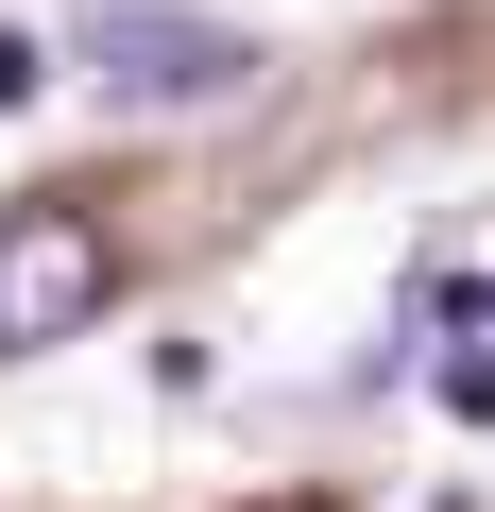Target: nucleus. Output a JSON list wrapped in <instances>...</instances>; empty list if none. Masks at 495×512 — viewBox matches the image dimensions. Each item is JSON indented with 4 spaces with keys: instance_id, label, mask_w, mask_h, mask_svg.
<instances>
[{
    "instance_id": "nucleus-1",
    "label": "nucleus",
    "mask_w": 495,
    "mask_h": 512,
    "mask_svg": "<svg viewBox=\"0 0 495 512\" xmlns=\"http://www.w3.org/2000/svg\"><path fill=\"white\" fill-rule=\"evenodd\" d=\"M69 69L137 120H188V103H239L257 86V35H222V18H171V0H103V18L69 35Z\"/></svg>"
},
{
    "instance_id": "nucleus-4",
    "label": "nucleus",
    "mask_w": 495,
    "mask_h": 512,
    "mask_svg": "<svg viewBox=\"0 0 495 512\" xmlns=\"http://www.w3.org/2000/svg\"><path fill=\"white\" fill-rule=\"evenodd\" d=\"M35 86H52V35H0V120H18Z\"/></svg>"
},
{
    "instance_id": "nucleus-2",
    "label": "nucleus",
    "mask_w": 495,
    "mask_h": 512,
    "mask_svg": "<svg viewBox=\"0 0 495 512\" xmlns=\"http://www.w3.org/2000/svg\"><path fill=\"white\" fill-rule=\"evenodd\" d=\"M103 291H120V239H103L69 188L0 205V359H35V342H86V325H103Z\"/></svg>"
},
{
    "instance_id": "nucleus-3",
    "label": "nucleus",
    "mask_w": 495,
    "mask_h": 512,
    "mask_svg": "<svg viewBox=\"0 0 495 512\" xmlns=\"http://www.w3.org/2000/svg\"><path fill=\"white\" fill-rule=\"evenodd\" d=\"M444 410H461V427H495V342H461V359H444Z\"/></svg>"
}]
</instances>
